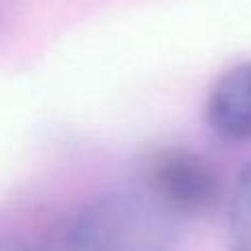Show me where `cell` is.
Returning <instances> with one entry per match:
<instances>
[{"instance_id":"1","label":"cell","mask_w":251,"mask_h":251,"mask_svg":"<svg viewBox=\"0 0 251 251\" xmlns=\"http://www.w3.org/2000/svg\"><path fill=\"white\" fill-rule=\"evenodd\" d=\"M174 223L141 192L106 194L75 216L66 251H172Z\"/></svg>"},{"instance_id":"2","label":"cell","mask_w":251,"mask_h":251,"mask_svg":"<svg viewBox=\"0 0 251 251\" xmlns=\"http://www.w3.org/2000/svg\"><path fill=\"white\" fill-rule=\"evenodd\" d=\"M139 176L141 194L172 221L209 216L223 199V185L214 165L187 148L150 152Z\"/></svg>"},{"instance_id":"3","label":"cell","mask_w":251,"mask_h":251,"mask_svg":"<svg viewBox=\"0 0 251 251\" xmlns=\"http://www.w3.org/2000/svg\"><path fill=\"white\" fill-rule=\"evenodd\" d=\"M205 119L223 141H251V62L234 66L214 84Z\"/></svg>"},{"instance_id":"4","label":"cell","mask_w":251,"mask_h":251,"mask_svg":"<svg viewBox=\"0 0 251 251\" xmlns=\"http://www.w3.org/2000/svg\"><path fill=\"white\" fill-rule=\"evenodd\" d=\"M229 251H251V163L238 174L227 218Z\"/></svg>"},{"instance_id":"5","label":"cell","mask_w":251,"mask_h":251,"mask_svg":"<svg viewBox=\"0 0 251 251\" xmlns=\"http://www.w3.org/2000/svg\"><path fill=\"white\" fill-rule=\"evenodd\" d=\"M0 251H35L33 247H29L26 243L11 236H0Z\"/></svg>"}]
</instances>
